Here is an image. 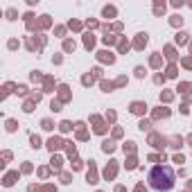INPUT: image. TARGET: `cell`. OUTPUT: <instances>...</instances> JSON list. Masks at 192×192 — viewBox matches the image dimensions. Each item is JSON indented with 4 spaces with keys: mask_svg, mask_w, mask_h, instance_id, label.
Listing matches in <instances>:
<instances>
[{
    "mask_svg": "<svg viewBox=\"0 0 192 192\" xmlns=\"http://www.w3.org/2000/svg\"><path fill=\"white\" fill-rule=\"evenodd\" d=\"M149 185L158 192H167L174 188V172L167 165H156L149 172Z\"/></svg>",
    "mask_w": 192,
    "mask_h": 192,
    "instance_id": "obj_1",
    "label": "cell"
},
{
    "mask_svg": "<svg viewBox=\"0 0 192 192\" xmlns=\"http://www.w3.org/2000/svg\"><path fill=\"white\" fill-rule=\"evenodd\" d=\"M147 36H149L147 32H145V34H142V32H140V34L136 36V41H133V48H136V50H142V48H145V45H147V41H149Z\"/></svg>",
    "mask_w": 192,
    "mask_h": 192,
    "instance_id": "obj_2",
    "label": "cell"
},
{
    "mask_svg": "<svg viewBox=\"0 0 192 192\" xmlns=\"http://www.w3.org/2000/svg\"><path fill=\"white\" fill-rule=\"evenodd\" d=\"M145 111H147V104H145V102H131V113L142 115Z\"/></svg>",
    "mask_w": 192,
    "mask_h": 192,
    "instance_id": "obj_3",
    "label": "cell"
},
{
    "mask_svg": "<svg viewBox=\"0 0 192 192\" xmlns=\"http://www.w3.org/2000/svg\"><path fill=\"white\" fill-rule=\"evenodd\" d=\"M97 59H100V61H104V63H113V61H115V57H113L111 52H106V50L97 52Z\"/></svg>",
    "mask_w": 192,
    "mask_h": 192,
    "instance_id": "obj_4",
    "label": "cell"
},
{
    "mask_svg": "<svg viewBox=\"0 0 192 192\" xmlns=\"http://www.w3.org/2000/svg\"><path fill=\"white\" fill-rule=\"evenodd\" d=\"M102 16H104V18H115V16H118V9H115L113 5H106V7L102 9Z\"/></svg>",
    "mask_w": 192,
    "mask_h": 192,
    "instance_id": "obj_5",
    "label": "cell"
},
{
    "mask_svg": "<svg viewBox=\"0 0 192 192\" xmlns=\"http://www.w3.org/2000/svg\"><path fill=\"white\" fill-rule=\"evenodd\" d=\"M165 2H163V0H156V2H154V16H163V14H165Z\"/></svg>",
    "mask_w": 192,
    "mask_h": 192,
    "instance_id": "obj_6",
    "label": "cell"
},
{
    "mask_svg": "<svg viewBox=\"0 0 192 192\" xmlns=\"http://www.w3.org/2000/svg\"><path fill=\"white\" fill-rule=\"evenodd\" d=\"M188 36H190L188 32H176V43H179V45H185L188 41H190Z\"/></svg>",
    "mask_w": 192,
    "mask_h": 192,
    "instance_id": "obj_7",
    "label": "cell"
},
{
    "mask_svg": "<svg viewBox=\"0 0 192 192\" xmlns=\"http://www.w3.org/2000/svg\"><path fill=\"white\" fill-rule=\"evenodd\" d=\"M170 25H172V27H181V25H183V16H179V14L170 16Z\"/></svg>",
    "mask_w": 192,
    "mask_h": 192,
    "instance_id": "obj_8",
    "label": "cell"
},
{
    "mask_svg": "<svg viewBox=\"0 0 192 192\" xmlns=\"http://www.w3.org/2000/svg\"><path fill=\"white\" fill-rule=\"evenodd\" d=\"M16 179H18V172H9V174L5 176L2 183H5V185H14V183H16Z\"/></svg>",
    "mask_w": 192,
    "mask_h": 192,
    "instance_id": "obj_9",
    "label": "cell"
},
{
    "mask_svg": "<svg viewBox=\"0 0 192 192\" xmlns=\"http://www.w3.org/2000/svg\"><path fill=\"white\" fill-rule=\"evenodd\" d=\"M84 45L90 50V48L95 45V36H93V34H84Z\"/></svg>",
    "mask_w": 192,
    "mask_h": 192,
    "instance_id": "obj_10",
    "label": "cell"
},
{
    "mask_svg": "<svg viewBox=\"0 0 192 192\" xmlns=\"http://www.w3.org/2000/svg\"><path fill=\"white\" fill-rule=\"evenodd\" d=\"M75 48H77V45H75V41H70V39H66V41H63V50H66V52H75Z\"/></svg>",
    "mask_w": 192,
    "mask_h": 192,
    "instance_id": "obj_11",
    "label": "cell"
},
{
    "mask_svg": "<svg viewBox=\"0 0 192 192\" xmlns=\"http://www.w3.org/2000/svg\"><path fill=\"white\" fill-rule=\"evenodd\" d=\"M48 147L52 149V151H54V149H59V147H61V140H59V138H50V140H48Z\"/></svg>",
    "mask_w": 192,
    "mask_h": 192,
    "instance_id": "obj_12",
    "label": "cell"
},
{
    "mask_svg": "<svg viewBox=\"0 0 192 192\" xmlns=\"http://www.w3.org/2000/svg\"><path fill=\"white\" fill-rule=\"evenodd\" d=\"M102 149H104L106 154H111V151H113V149H115V145H113V142H111V140H104V142H102Z\"/></svg>",
    "mask_w": 192,
    "mask_h": 192,
    "instance_id": "obj_13",
    "label": "cell"
},
{
    "mask_svg": "<svg viewBox=\"0 0 192 192\" xmlns=\"http://www.w3.org/2000/svg\"><path fill=\"white\" fill-rule=\"evenodd\" d=\"M165 57L170 59V61H174V59H176V54H174V48H172V45H167V48H165Z\"/></svg>",
    "mask_w": 192,
    "mask_h": 192,
    "instance_id": "obj_14",
    "label": "cell"
},
{
    "mask_svg": "<svg viewBox=\"0 0 192 192\" xmlns=\"http://www.w3.org/2000/svg\"><path fill=\"white\" fill-rule=\"evenodd\" d=\"M5 16H7V18H9V20H16V16H18V11H16V9H14V7H9V9H7V11H5Z\"/></svg>",
    "mask_w": 192,
    "mask_h": 192,
    "instance_id": "obj_15",
    "label": "cell"
},
{
    "mask_svg": "<svg viewBox=\"0 0 192 192\" xmlns=\"http://www.w3.org/2000/svg\"><path fill=\"white\" fill-rule=\"evenodd\" d=\"M149 63H151L154 68H158V66H160V54L154 52V54H151V61H149Z\"/></svg>",
    "mask_w": 192,
    "mask_h": 192,
    "instance_id": "obj_16",
    "label": "cell"
},
{
    "mask_svg": "<svg viewBox=\"0 0 192 192\" xmlns=\"http://www.w3.org/2000/svg\"><path fill=\"white\" fill-rule=\"evenodd\" d=\"M167 115H170V109H158L154 113V118H167Z\"/></svg>",
    "mask_w": 192,
    "mask_h": 192,
    "instance_id": "obj_17",
    "label": "cell"
},
{
    "mask_svg": "<svg viewBox=\"0 0 192 192\" xmlns=\"http://www.w3.org/2000/svg\"><path fill=\"white\" fill-rule=\"evenodd\" d=\"M138 127H140V131H149L151 129V122H149V120H140Z\"/></svg>",
    "mask_w": 192,
    "mask_h": 192,
    "instance_id": "obj_18",
    "label": "cell"
},
{
    "mask_svg": "<svg viewBox=\"0 0 192 192\" xmlns=\"http://www.w3.org/2000/svg\"><path fill=\"white\" fill-rule=\"evenodd\" d=\"M59 129H61V131H63V133H68V131H70V129H72V124H70V122H68V120H63V122H61V124H59Z\"/></svg>",
    "mask_w": 192,
    "mask_h": 192,
    "instance_id": "obj_19",
    "label": "cell"
},
{
    "mask_svg": "<svg viewBox=\"0 0 192 192\" xmlns=\"http://www.w3.org/2000/svg\"><path fill=\"white\" fill-rule=\"evenodd\" d=\"M129 50V41L127 39H120V52H127Z\"/></svg>",
    "mask_w": 192,
    "mask_h": 192,
    "instance_id": "obj_20",
    "label": "cell"
},
{
    "mask_svg": "<svg viewBox=\"0 0 192 192\" xmlns=\"http://www.w3.org/2000/svg\"><path fill=\"white\" fill-rule=\"evenodd\" d=\"M29 140H32V147H34V149H39V147H41V138H39V136H32Z\"/></svg>",
    "mask_w": 192,
    "mask_h": 192,
    "instance_id": "obj_21",
    "label": "cell"
},
{
    "mask_svg": "<svg viewBox=\"0 0 192 192\" xmlns=\"http://www.w3.org/2000/svg\"><path fill=\"white\" fill-rule=\"evenodd\" d=\"M102 41H104V45H113L115 43V36H111V34H106L104 39H102Z\"/></svg>",
    "mask_w": 192,
    "mask_h": 192,
    "instance_id": "obj_22",
    "label": "cell"
},
{
    "mask_svg": "<svg viewBox=\"0 0 192 192\" xmlns=\"http://www.w3.org/2000/svg\"><path fill=\"white\" fill-rule=\"evenodd\" d=\"M41 27H50V16H48V14L41 16Z\"/></svg>",
    "mask_w": 192,
    "mask_h": 192,
    "instance_id": "obj_23",
    "label": "cell"
},
{
    "mask_svg": "<svg viewBox=\"0 0 192 192\" xmlns=\"http://www.w3.org/2000/svg\"><path fill=\"white\" fill-rule=\"evenodd\" d=\"M50 109H52L54 113H57V111H61V102H57V100H52V104H50Z\"/></svg>",
    "mask_w": 192,
    "mask_h": 192,
    "instance_id": "obj_24",
    "label": "cell"
},
{
    "mask_svg": "<svg viewBox=\"0 0 192 192\" xmlns=\"http://www.w3.org/2000/svg\"><path fill=\"white\" fill-rule=\"evenodd\" d=\"M68 25L72 27V29H75V32H79V29H81V23H79V20H70Z\"/></svg>",
    "mask_w": 192,
    "mask_h": 192,
    "instance_id": "obj_25",
    "label": "cell"
},
{
    "mask_svg": "<svg viewBox=\"0 0 192 192\" xmlns=\"http://www.w3.org/2000/svg\"><path fill=\"white\" fill-rule=\"evenodd\" d=\"M86 25H88V27H90V29H95V27H97V25H100V23H97L95 18H88V20H86Z\"/></svg>",
    "mask_w": 192,
    "mask_h": 192,
    "instance_id": "obj_26",
    "label": "cell"
},
{
    "mask_svg": "<svg viewBox=\"0 0 192 192\" xmlns=\"http://www.w3.org/2000/svg\"><path fill=\"white\" fill-rule=\"evenodd\" d=\"M181 145H183V138H179V136L172 138V147H181Z\"/></svg>",
    "mask_w": 192,
    "mask_h": 192,
    "instance_id": "obj_27",
    "label": "cell"
},
{
    "mask_svg": "<svg viewBox=\"0 0 192 192\" xmlns=\"http://www.w3.org/2000/svg\"><path fill=\"white\" fill-rule=\"evenodd\" d=\"M59 90H61V100H68V95H70V93H68V86H61Z\"/></svg>",
    "mask_w": 192,
    "mask_h": 192,
    "instance_id": "obj_28",
    "label": "cell"
},
{
    "mask_svg": "<svg viewBox=\"0 0 192 192\" xmlns=\"http://www.w3.org/2000/svg\"><path fill=\"white\" fill-rule=\"evenodd\" d=\"M41 124H43V129H45V131H52V129H54V127H52V122H50V120H43V122H41Z\"/></svg>",
    "mask_w": 192,
    "mask_h": 192,
    "instance_id": "obj_29",
    "label": "cell"
},
{
    "mask_svg": "<svg viewBox=\"0 0 192 192\" xmlns=\"http://www.w3.org/2000/svg\"><path fill=\"white\" fill-rule=\"evenodd\" d=\"M172 100V93H160V102H170Z\"/></svg>",
    "mask_w": 192,
    "mask_h": 192,
    "instance_id": "obj_30",
    "label": "cell"
},
{
    "mask_svg": "<svg viewBox=\"0 0 192 192\" xmlns=\"http://www.w3.org/2000/svg\"><path fill=\"white\" fill-rule=\"evenodd\" d=\"M104 174H106V179H109V176H113V174H115V165L106 167V172H104Z\"/></svg>",
    "mask_w": 192,
    "mask_h": 192,
    "instance_id": "obj_31",
    "label": "cell"
},
{
    "mask_svg": "<svg viewBox=\"0 0 192 192\" xmlns=\"http://www.w3.org/2000/svg\"><path fill=\"white\" fill-rule=\"evenodd\" d=\"M167 77H176V68H174V66L167 68Z\"/></svg>",
    "mask_w": 192,
    "mask_h": 192,
    "instance_id": "obj_32",
    "label": "cell"
},
{
    "mask_svg": "<svg viewBox=\"0 0 192 192\" xmlns=\"http://www.w3.org/2000/svg\"><path fill=\"white\" fill-rule=\"evenodd\" d=\"M52 167L59 170V167H61V158H52Z\"/></svg>",
    "mask_w": 192,
    "mask_h": 192,
    "instance_id": "obj_33",
    "label": "cell"
},
{
    "mask_svg": "<svg viewBox=\"0 0 192 192\" xmlns=\"http://www.w3.org/2000/svg\"><path fill=\"white\" fill-rule=\"evenodd\" d=\"M136 77H145V68H142V66L136 68Z\"/></svg>",
    "mask_w": 192,
    "mask_h": 192,
    "instance_id": "obj_34",
    "label": "cell"
},
{
    "mask_svg": "<svg viewBox=\"0 0 192 192\" xmlns=\"http://www.w3.org/2000/svg\"><path fill=\"white\" fill-rule=\"evenodd\" d=\"M183 66H185V68H192V57H185V59H183Z\"/></svg>",
    "mask_w": 192,
    "mask_h": 192,
    "instance_id": "obj_35",
    "label": "cell"
},
{
    "mask_svg": "<svg viewBox=\"0 0 192 192\" xmlns=\"http://www.w3.org/2000/svg\"><path fill=\"white\" fill-rule=\"evenodd\" d=\"M183 5H185L183 0H174V2H172V7H176V9H181V7H183Z\"/></svg>",
    "mask_w": 192,
    "mask_h": 192,
    "instance_id": "obj_36",
    "label": "cell"
},
{
    "mask_svg": "<svg viewBox=\"0 0 192 192\" xmlns=\"http://www.w3.org/2000/svg\"><path fill=\"white\" fill-rule=\"evenodd\" d=\"M7 129L9 131H16V122H14V120H9V122H7Z\"/></svg>",
    "mask_w": 192,
    "mask_h": 192,
    "instance_id": "obj_37",
    "label": "cell"
},
{
    "mask_svg": "<svg viewBox=\"0 0 192 192\" xmlns=\"http://www.w3.org/2000/svg\"><path fill=\"white\" fill-rule=\"evenodd\" d=\"M154 81H156V84H163V81H165V77H163V75H156V77H154Z\"/></svg>",
    "mask_w": 192,
    "mask_h": 192,
    "instance_id": "obj_38",
    "label": "cell"
},
{
    "mask_svg": "<svg viewBox=\"0 0 192 192\" xmlns=\"http://www.w3.org/2000/svg\"><path fill=\"white\" fill-rule=\"evenodd\" d=\"M18 48V41H9V50H16Z\"/></svg>",
    "mask_w": 192,
    "mask_h": 192,
    "instance_id": "obj_39",
    "label": "cell"
},
{
    "mask_svg": "<svg viewBox=\"0 0 192 192\" xmlns=\"http://www.w3.org/2000/svg\"><path fill=\"white\" fill-rule=\"evenodd\" d=\"M124 151H133V142H127V145H124Z\"/></svg>",
    "mask_w": 192,
    "mask_h": 192,
    "instance_id": "obj_40",
    "label": "cell"
},
{
    "mask_svg": "<svg viewBox=\"0 0 192 192\" xmlns=\"http://www.w3.org/2000/svg\"><path fill=\"white\" fill-rule=\"evenodd\" d=\"M183 160H185V158L181 156V154H176V156H174V163H183Z\"/></svg>",
    "mask_w": 192,
    "mask_h": 192,
    "instance_id": "obj_41",
    "label": "cell"
},
{
    "mask_svg": "<svg viewBox=\"0 0 192 192\" xmlns=\"http://www.w3.org/2000/svg\"><path fill=\"white\" fill-rule=\"evenodd\" d=\"M43 192H57V188H52V185H45V190Z\"/></svg>",
    "mask_w": 192,
    "mask_h": 192,
    "instance_id": "obj_42",
    "label": "cell"
},
{
    "mask_svg": "<svg viewBox=\"0 0 192 192\" xmlns=\"http://www.w3.org/2000/svg\"><path fill=\"white\" fill-rule=\"evenodd\" d=\"M27 190H29V192H39V188H36V185H29Z\"/></svg>",
    "mask_w": 192,
    "mask_h": 192,
    "instance_id": "obj_43",
    "label": "cell"
},
{
    "mask_svg": "<svg viewBox=\"0 0 192 192\" xmlns=\"http://www.w3.org/2000/svg\"><path fill=\"white\" fill-rule=\"evenodd\" d=\"M136 192H147V190H145V185H138V188H136Z\"/></svg>",
    "mask_w": 192,
    "mask_h": 192,
    "instance_id": "obj_44",
    "label": "cell"
},
{
    "mask_svg": "<svg viewBox=\"0 0 192 192\" xmlns=\"http://www.w3.org/2000/svg\"><path fill=\"white\" fill-rule=\"evenodd\" d=\"M115 192H127V190H124L122 185H118V188H115Z\"/></svg>",
    "mask_w": 192,
    "mask_h": 192,
    "instance_id": "obj_45",
    "label": "cell"
},
{
    "mask_svg": "<svg viewBox=\"0 0 192 192\" xmlns=\"http://www.w3.org/2000/svg\"><path fill=\"white\" fill-rule=\"evenodd\" d=\"M190 48H192V41H190Z\"/></svg>",
    "mask_w": 192,
    "mask_h": 192,
    "instance_id": "obj_46",
    "label": "cell"
},
{
    "mask_svg": "<svg viewBox=\"0 0 192 192\" xmlns=\"http://www.w3.org/2000/svg\"><path fill=\"white\" fill-rule=\"evenodd\" d=\"M190 7H192V2H190Z\"/></svg>",
    "mask_w": 192,
    "mask_h": 192,
    "instance_id": "obj_47",
    "label": "cell"
}]
</instances>
